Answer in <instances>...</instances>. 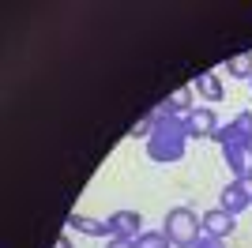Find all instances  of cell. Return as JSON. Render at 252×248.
Here are the masks:
<instances>
[{
  "mask_svg": "<svg viewBox=\"0 0 252 248\" xmlns=\"http://www.w3.org/2000/svg\"><path fill=\"white\" fill-rule=\"evenodd\" d=\"M196 248H226V241H219V237H211V233H203V237L196 241Z\"/></svg>",
  "mask_w": 252,
  "mask_h": 248,
  "instance_id": "obj_15",
  "label": "cell"
},
{
  "mask_svg": "<svg viewBox=\"0 0 252 248\" xmlns=\"http://www.w3.org/2000/svg\"><path fill=\"white\" fill-rule=\"evenodd\" d=\"M226 75L230 79H252V53H237L226 61Z\"/></svg>",
  "mask_w": 252,
  "mask_h": 248,
  "instance_id": "obj_11",
  "label": "cell"
},
{
  "mask_svg": "<svg viewBox=\"0 0 252 248\" xmlns=\"http://www.w3.org/2000/svg\"><path fill=\"white\" fill-rule=\"evenodd\" d=\"M185 121L189 117H173L166 113L162 105L155 109V132H151L147 139V158L158 165H173L185 158V151H189V128H185Z\"/></svg>",
  "mask_w": 252,
  "mask_h": 248,
  "instance_id": "obj_1",
  "label": "cell"
},
{
  "mask_svg": "<svg viewBox=\"0 0 252 248\" xmlns=\"http://www.w3.org/2000/svg\"><path fill=\"white\" fill-rule=\"evenodd\" d=\"M151 132H155V113H147L143 121H136L128 135H132V139H143V143H147V139H151Z\"/></svg>",
  "mask_w": 252,
  "mask_h": 248,
  "instance_id": "obj_14",
  "label": "cell"
},
{
  "mask_svg": "<svg viewBox=\"0 0 252 248\" xmlns=\"http://www.w3.org/2000/svg\"><path fill=\"white\" fill-rule=\"evenodd\" d=\"M192 91L200 94L203 102H222V83L215 72H200L196 75V83H192Z\"/></svg>",
  "mask_w": 252,
  "mask_h": 248,
  "instance_id": "obj_10",
  "label": "cell"
},
{
  "mask_svg": "<svg viewBox=\"0 0 252 248\" xmlns=\"http://www.w3.org/2000/svg\"><path fill=\"white\" fill-rule=\"evenodd\" d=\"M249 87H252V79H249Z\"/></svg>",
  "mask_w": 252,
  "mask_h": 248,
  "instance_id": "obj_18",
  "label": "cell"
},
{
  "mask_svg": "<svg viewBox=\"0 0 252 248\" xmlns=\"http://www.w3.org/2000/svg\"><path fill=\"white\" fill-rule=\"evenodd\" d=\"M185 128H189V139H211L219 132V113L211 105H196L189 113V121H185Z\"/></svg>",
  "mask_w": 252,
  "mask_h": 248,
  "instance_id": "obj_5",
  "label": "cell"
},
{
  "mask_svg": "<svg viewBox=\"0 0 252 248\" xmlns=\"http://www.w3.org/2000/svg\"><path fill=\"white\" fill-rule=\"evenodd\" d=\"M53 248H75V245H72V237H68V233H61V237L53 241Z\"/></svg>",
  "mask_w": 252,
  "mask_h": 248,
  "instance_id": "obj_17",
  "label": "cell"
},
{
  "mask_svg": "<svg viewBox=\"0 0 252 248\" xmlns=\"http://www.w3.org/2000/svg\"><path fill=\"white\" fill-rule=\"evenodd\" d=\"M219 207L226 211V215H245L252 207V177H245V181H230V185L219 192Z\"/></svg>",
  "mask_w": 252,
  "mask_h": 248,
  "instance_id": "obj_3",
  "label": "cell"
},
{
  "mask_svg": "<svg viewBox=\"0 0 252 248\" xmlns=\"http://www.w3.org/2000/svg\"><path fill=\"white\" fill-rule=\"evenodd\" d=\"M192 98H196V91H192V87H177V91L162 102V109H166V113H173V117H189L192 109H196V102H192Z\"/></svg>",
  "mask_w": 252,
  "mask_h": 248,
  "instance_id": "obj_9",
  "label": "cell"
},
{
  "mask_svg": "<svg viewBox=\"0 0 252 248\" xmlns=\"http://www.w3.org/2000/svg\"><path fill=\"white\" fill-rule=\"evenodd\" d=\"M68 222H72V229H75V233H83V237H105V241L113 237L105 218H91V215H79V211H72V218H68Z\"/></svg>",
  "mask_w": 252,
  "mask_h": 248,
  "instance_id": "obj_8",
  "label": "cell"
},
{
  "mask_svg": "<svg viewBox=\"0 0 252 248\" xmlns=\"http://www.w3.org/2000/svg\"><path fill=\"white\" fill-rule=\"evenodd\" d=\"M230 128H233V143H252V113L249 109H241V113L233 117Z\"/></svg>",
  "mask_w": 252,
  "mask_h": 248,
  "instance_id": "obj_12",
  "label": "cell"
},
{
  "mask_svg": "<svg viewBox=\"0 0 252 248\" xmlns=\"http://www.w3.org/2000/svg\"><path fill=\"white\" fill-rule=\"evenodd\" d=\"M105 222H109V233L121 237V241H136L139 233H143V215H139V211H128V207L113 211Z\"/></svg>",
  "mask_w": 252,
  "mask_h": 248,
  "instance_id": "obj_4",
  "label": "cell"
},
{
  "mask_svg": "<svg viewBox=\"0 0 252 248\" xmlns=\"http://www.w3.org/2000/svg\"><path fill=\"white\" fill-rule=\"evenodd\" d=\"M222 158H226V165H230L233 181L252 177V143H230V147H222Z\"/></svg>",
  "mask_w": 252,
  "mask_h": 248,
  "instance_id": "obj_6",
  "label": "cell"
},
{
  "mask_svg": "<svg viewBox=\"0 0 252 248\" xmlns=\"http://www.w3.org/2000/svg\"><path fill=\"white\" fill-rule=\"evenodd\" d=\"M105 248H136V241H121V237H109Z\"/></svg>",
  "mask_w": 252,
  "mask_h": 248,
  "instance_id": "obj_16",
  "label": "cell"
},
{
  "mask_svg": "<svg viewBox=\"0 0 252 248\" xmlns=\"http://www.w3.org/2000/svg\"><path fill=\"white\" fill-rule=\"evenodd\" d=\"M200 222H203V233H211V237H219V241H226L237 229V222H233V215H226L222 207H211V211H203L200 215Z\"/></svg>",
  "mask_w": 252,
  "mask_h": 248,
  "instance_id": "obj_7",
  "label": "cell"
},
{
  "mask_svg": "<svg viewBox=\"0 0 252 248\" xmlns=\"http://www.w3.org/2000/svg\"><path fill=\"white\" fill-rule=\"evenodd\" d=\"M162 233H166V241L173 248H196V241L203 237V222L192 207H169Z\"/></svg>",
  "mask_w": 252,
  "mask_h": 248,
  "instance_id": "obj_2",
  "label": "cell"
},
{
  "mask_svg": "<svg viewBox=\"0 0 252 248\" xmlns=\"http://www.w3.org/2000/svg\"><path fill=\"white\" fill-rule=\"evenodd\" d=\"M136 248H173V245L166 241L162 229H143V233L136 237Z\"/></svg>",
  "mask_w": 252,
  "mask_h": 248,
  "instance_id": "obj_13",
  "label": "cell"
}]
</instances>
